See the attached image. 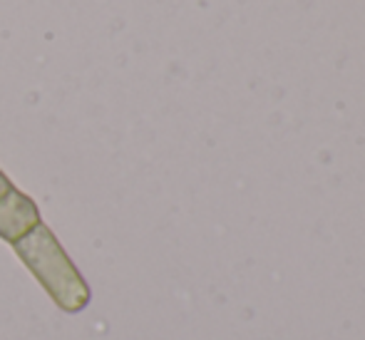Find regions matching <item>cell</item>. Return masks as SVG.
<instances>
[{
  "label": "cell",
  "mask_w": 365,
  "mask_h": 340,
  "mask_svg": "<svg viewBox=\"0 0 365 340\" xmlns=\"http://www.w3.org/2000/svg\"><path fill=\"white\" fill-rule=\"evenodd\" d=\"M13 249L58 308L65 313L85 311L90 303V286L48 226L38 224L30 234L15 241Z\"/></svg>",
  "instance_id": "obj_1"
},
{
  "label": "cell",
  "mask_w": 365,
  "mask_h": 340,
  "mask_svg": "<svg viewBox=\"0 0 365 340\" xmlns=\"http://www.w3.org/2000/svg\"><path fill=\"white\" fill-rule=\"evenodd\" d=\"M38 224H43L38 206L23 192L13 187L0 199V239L15 244L25 234H30Z\"/></svg>",
  "instance_id": "obj_2"
},
{
  "label": "cell",
  "mask_w": 365,
  "mask_h": 340,
  "mask_svg": "<svg viewBox=\"0 0 365 340\" xmlns=\"http://www.w3.org/2000/svg\"><path fill=\"white\" fill-rule=\"evenodd\" d=\"M10 189H13V184H10V182H8V177H5V174L0 172V199H3L5 194L10 192Z\"/></svg>",
  "instance_id": "obj_3"
}]
</instances>
